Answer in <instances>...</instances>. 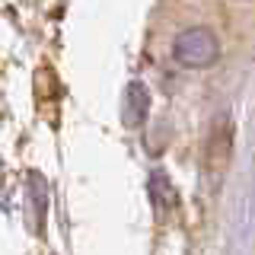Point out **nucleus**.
Instances as JSON below:
<instances>
[{"label": "nucleus", "instance_id": "obj_1", "mask_svg": "<svg viewBox=\"0 0 255 255\" xmlns=\"http://www.w3.org/2000/svg\"><path fill=\"white\" fill-rule=\"evenodd\" d=\"M217 58V38L207 29H188L175 38V61L185 67H204Z\"/></svg>", "mask_w": 255, "mask_h": 255}]
</instances>
